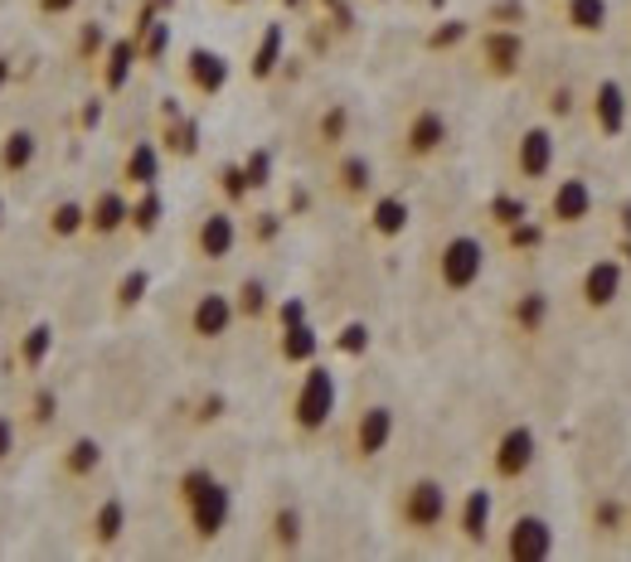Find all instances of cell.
Instances as JSON below:
<instances>
[{
  "mask_svg": "<svg viewBox=\"0 0 631 562\" xmlns=\"http://www.w3.org/2000/svg\"><path fill=\"white\" fill-rule=\"evenodd\" d=\"M175 509H180V524L190 534V544L210 548V544H219L234 519V490L210 465H185L175 475Z\"/></svg>",
  "mask_w": 631,
  "mask_h": 562,
  "instance_id": "6da1fadb",
  "label": "cell"
},
{
  "mask_svg": "<svg viewBox=\"0 0 631 562\" xmlns=\"http://www.w3.org/2000/svg\"><path fill=\"white\" fill-rule=\"evenodd\" d=\"M452 504L457 495L438 475H408L394 490V528L413 544H438L452 534Z\"/></svg>",
  "mask_w": 631,
  "mask_h": 562,
  "instance_id": "7a4b0ae2",
  "label": "cell"
},
{
  "mask_svg": "<svg viewBox=\"0 0 631 562\" xmlns=\"http://www.w3.org/2000/svg\"><path fill=\"white\" fill-rule=\"evenodd\" d=\"M485 267H491V247L476 233L457 228V233H442L438 243L428 247V286L447 301L471 296L485 281Z\"/></svg>",
  "mask_w": 631,
  "mask_h": 562,
  "instance_id": "3957f363",
  "label": "cell"
},
{
  "mask_svg": "<svg viewBox=\"0 0 631 562\" xmlns=\"http://www.w3.org/2000/svg\"><path fill=\"white\" fill-rule=\"evenodd\" d=\"M336 408H340L336 369H330V363H320V359L302 363L292 393H287V432H292L302 446H312V442H320V436L330 432Z\"/></svg>",
  "mask_w": 631,
  "mask_h": 562,
  "instance_id": "277c9868",
  "label": "cell"
},
{
  "mask_svg": "<svg viewBox=\"0 0 631 562\" xmlns=\"http://www.w3.org/2000/svg\"><path fill=\"white\" fill-rule=\"evenodd\" d=\"M452 137H457V127H452L447 107H438V102H413L399 117L394 161L403 170H428V165H438L452 151Z\"/></svg>",
  "mask_w": 631,
  "mask_h": 562,
  "instance_id": "5b68a950",
  "label": "cell"
},
{
  "mask_svg": "<svg viewBox=\"0 0 631 562\" xmlns=\"http://www.w3.org/2000/svg\"><path fill=\"white\" fill-rule=\"evenodd\" d=\"M534 465H540V432L525 418L495 426V436L485 442V481L495 490H515L534 475Z\"/></svg>",
  "mask_w": 631,
  "mask_h": 562,
  "instance_id": "8992f818",
  "label": "cell"
},
{
  "mask_svg": "<svg viewBox=\"0 0 631 562\" xmlns=\"http://www.w3.org/2000/svg\"><path fill=\"white\" fill-rule=\"evenodd\" d=\"M399 436V412L389 408V403H359L355 412L345 418L340 426V456H345V465H355V471H365V465L384 461V451L394 446Z\"/></svg>",
  "mask_w": 631,
  "mask_h": 562,
  "instance_id": "52a82bcc",
  "label": "cell"
},
{
  "mask_svg": "<svg viewBox=\"0 0 631 562\" xmlns=\"http://www.w3.org/2000/svg\"><path fill=\"white\" fill-rule=\"evenodd\" d=\"M238 325H243V320H238L234 296H229V291H219V286L194 291V296L180 306V340L190 349H219V345H229V335H234Z\"/></svg>",
  "mask_w": 631,
  "mask_h": 562,
  "instance_id": "ba28073f",
  "label": "cell"
},
{
  "mask_svg": "<svg viewBox=\"0 0 631 562\" xmlns=\"http://www.w3.org/2000/svg\"><path fill=\"white\" fill-rule=\"evenodd\" d=\"M505 170H510L515 190H544L558 170V131L550 122H525L510 141L505 155Z\"/></svg>",
  "mask_w": 631,
  "mask_h": 562,
  "instance_id": "9c48e42d",
  "label": "cell"
},
{
  "mask_svg": "<svg viewBox=\"0 0 631 562\" xmlns=\"http://www.w3.org/2000/svg\"><path fill=\"white\" fill-rule=\"evenodd\" d=\"M471 68L485 82H515L530 68V39L515 25H485L481 35H471Z\"/></svg>",
  "mask_w": 631,
  "mask_h": 562,
  "instance_id": "30bf717a",
  "label": "cell"
},
{
  "mask_svg": "<svg viewBox=\"0 0 631 562\" xmlns=\"http://www.w3.org/2000/svg\"><path fill=\"white\" fill-rule=\"evenodd\" d=\"M320 184H326V194L336 204H345V209H365L379 194L375 161H369L359 145H345V151L326 155V161H320Z\"/></svg>",
  "mask_w": 631,
  "mask_h": 562,
  "instance_id": "8fae6325",
  "label": "cell"
},
{
  "mask_svg": "<svg viewBox=\"0 0 631 562\" xmlns=\"http://www.w3.org/2000/svg\"><path fill=\"white\" fill-rule=\"evenodd\" d=\"M593 214H597V194L583 175H558V180L544 184L540 223L550 228V233H578Z\"/></svg>",
  "mask_w": 631,
  "mask_h": 562,
  "instance_id": "7c38bea8",
  "label": "cell"
},
{
  "mask_svg": "<svg viewBox=\"0 0 631 562\" xmlns=\"http://www.w3.org/2000/svg\"><path fill=\"white\" fill-rule=\"evenodd\" d=\"M190 257L204 267H224L229 257L238 253V243H243V228H238V214L224 209V204H210V209L194 214L190 223Z\"/></svg>",
  "mask_w": 631,
  "mask_h": 562,
  "instance_id": "4fadbf2b",
  "label": "cell"
},
{
  "mask_svg": "<svg viewBox=\"0 0 631 562\" xmlns=\"http://www.w3.org/2000/svg\"><path fill=\"white\" fill-rule=\"evenodd\" d=\"M622 291H627V267L617 257H593V263L578 267L573 286H568V301L583 316H607L622 301Z\"/></svg>",
  "mask_w": 631,
  "mask_h": 562,
  "instance_id": "5bb4252c",
  "label": "cell"
},
{
  "mask_svg": "<svg viewBox=\"0 0 631 562\" xmlns=\"http://www.w3.org/2000/svg\"><path fill=\"white\" fill-rule=\"evenodd\" d=\"M452 538L467 553H491L495 548V485H471L452 504Z\"/></svg>",
  "mask_w": 631,
  "mask_h": 562,
  "instance_id": "9a60e30c",
  "label": "cell"
},
{
  "mask_svg": "<svg viewBox=\"0 0 631 562\" xmlns=\"http://www.w3.org/2000/svg\"><path fill=\"white\" fill-rule=\"evenodd\" d=\"M495 553L510 562H544L554 558V524L540 509H515L505 528H495Z\"/></svg>",
  "mask_w": 631,
  "mask_h": 562,
  "instance_id": "2e32d148",
  "label": "cell"
},
{
  "mask_svg": "<svg viewBox=\"0 0 631 562\" xmlns=\"http://www.w3.org/2000/svg\"><path fill=\"white\" fill-rule=\"evenodd\" d=\"M554 325V296L540 286H525L510 296V306H505V335L515 340V345H544V335H550Z\"/></svg>",
  "mask_w": 631,
  "mask_h": 562,
  "instance_id": "e0dca14e",
  "label": "cell"
},
{
  "mask_svg": "<svg viewBox=\"0 0 631 562\" xmlns=\"http://www.w3.org/2000/svg\"><path fill=\"white\" fill-rule=\"evenodd\" d=\"M583 117H588V127H593L597 141H617L627 131V117H631L627 88L617 78H597L593 88L583 92Z\"/></svg>",
  "mask_w": 631,
  "mask_h": 562,
  "instance_id": "ac0fdd59",
  "label": "cell"
},
{
  "mask_svg": "<svg viewBox=\"0 0 631 562\" xmlns=\"http://www.w3.org/2000/svg\"><path fill=\"white\" fill-rule=\"evenodd\" d=\"M127 524H131L127 499H122L117 490H108L98 504L88 509V519H83V538H88L92 553H117L122 538H127Z\"/></svg>",
  "mask_w": 631,
  "mask_h": 562,
  "instance_id": "d6986e66",
  "label": "cell"
},
{
  "mask_svg": "<svg viewBox=\"0 0 631 562\" xmlns=\"http://www.w3.org/2000/svg\"><path fill=\"white\" fill-rule=\"evenodd\" d=\"M131 228V200L122 184H102L98 194L88 200V228H83V238H92V243H112L117 233H127Z\"/></svg>",
  "mask_w": 631,
  "mask_h": 562,
  "instance_id": "ffe728a7",
  "label": "cell"
},
{
  "mask_svg": "<svg viewBox=\"0 0 631 562\" xmlns=\"http://www.w3.org/2000/svg\"><path fill=\"white\" fill-rule=\"evenodd\" d=\"M350 137H355V107L350 102H326V107L312 117V131H306V151L316 155V161H326V155L345 151Z\"/></svg>",
  "mask_w": 631,
  "mask_h": 562,
  "instance_id": "44dd1931",
  "label": "cell"
},
{
  "mask_svg": "<svg viewBox=\"0 0 631 562\" xmlns=\"http://www.w3.org/2000/svg\"><path fill=\"white\" fill-rule=\"evenodd\" d=\"M554 25L573 39H597L613 29V0H554Z\"/></svg>",
  "mask_w": 631,
  "mask_h": 562,
  "instance_id": "7402d4cb",
  "label": "cell"
},
{
  "mask_svg": "<svg viewBox=\"0 0 631 562\" xmlns=\"http://www.w3.org/2000/svg\"><path fill=\"white\" fill-rule=\"evenodd\" d=\"M102 461H108V451H102L98 436L78 432L64 442V451H59V481L64 485H92L102 475Z\"/></svg>",
  "mask_w": 631,
  "mask_h": 562,
  "instance_id": "603a6c76",
  "label": "cell"
},
{
  "mask_svg": "<svg viewBox=\"0 0 631 562\" xmlns=\"http://www.w3.org/2000/svg\"><path fill=\"white\" fill-rule=\"evenodd\" d=\"M263 544H267V553H277V558L302 553V544H306V514H302V504H292V499H277L273 514H267Z\"/></svg>",
  "mask_w": 631,
  "mask_h": 562,
  "instance_id": "cb8c5ba5",
  "label": "cell"
},
{
  "mask_svg": "<svg viewBox=\"0 0 631 562\" xmlns=\"http://www.w3.org/2000/svg\"><path fill=\"white\" fill-rule=\"evenodd\" d=\"M408 218H413V209H408L403 194L379 190L375 200L365 204V233L375 238V243H394V238L408 233Z\"/></svg>",
  "mask_w": 631,
  "mask_h": 562,
  "instance_id": "d4e9b609",
  "label": "cell"
},
{
  "mask_svg": "<svg viewBox=\"0 0 631 562\" xmlns=\"http://www.w3.org/2000/svg\"><path fill=\"white\" fill-rule=\"evenodd\" d=\"M59 408H64V403H59V388L39 373V379H29L25 403H20L15 418H20V426H25L29 436H49V432H54V422H59Z\"/></svg>",
  "mask_w": 631,
  "mask_h": 562,
  "instance_id": "484cf974",
  "label": "cell"
},
{
  "mask_svg": "<svg viewBox=\"0 0 631 562\" xmlns=\"http://www.w3.org/2000/svg\"><path fill=\"white\" fill-rule=\"evenodd\" d=\"M49 359H54V325H49V320H29V325L15 335L20 373H25V379H39V373L49 369Z\"/></svg>",
  "mask_w": 631,
  "mask_h": 562,
  "instance_id": "4316f807",
  "label": "cell"
},
{
  "mask_svg": "<svg viewBox=\"0 0 631 562\" xmlns=\"http://www.w3.org/2000/svg\"><path fill=\"white\" fill-rule=\"evenodd\" d=\"M39 161V137L29 127L0 131V180H25Z\"/></svg>",
  "mask_w": 631,
  "mask_h": 562,
  "instance_id": "83f0119b",
  "label": "cell"
},
{
  "mask_svg": "<svg viewBox=\"0 0 631 562\" xmlns=\"http://www.w3.org/2000/svg\"><path fill=\"white\" fill-rule=\"evenodd\" d=\"M141 64V54H137V39L131 35H122V39H112L108 44V54H102V64H98V82H102V98H117L122 88L131 82V68Z\"/></svg>",
  "mask_w": 631,
  "mask_h": 562,
  "instance_id": "f1b7e54d",
  "label": "cell"
},
{
  "mask_svg": "<svg viewBox=\"0 0 631 562\" xmlns=\"http://www.w3.org/2000/svg\"><path fill=\"white\" fill-rule=\"evenodd\" d=\"M185 82H190L200 98H214V92H224V82H229V59L214 54V49H190V54H185Z\"/></svg>",
  "mask_w": 631,
  "mask_h": 562,
  "instance_id": "f546056e",
  "label": "cell"
},
{
  "mask_svg": "<svg viewBox=\"0 0 631 562\" xmlns=\"http://www.w3.org/2000/svg\"><path fill=\"white\" fill-rule=\"evenodd\" d=\"M161 184V151L151 141H131V151L122 155V190H151Z\"/></svg>",
  "mask_w": 631,
  "mask_h": 562,
  "instance_id": "4dcf8cb0",
  "label": "cell"
},
{
  "mask_svg": "<svg viewBox=\"0 0 631 562\" xmlns=\"http://www.w3.org/2000/svg\"><path fill=\"white\" fill-rule=\"evenodd\" d=\"M88 228V200H59L54 209L45 214V238L49 243H74Z\"/></svg>",
  "mask_w": 631,
  "mask_h": 562,
  "instance_id": "1f68e13d",
  "label": "cell"
},
{
  "mask_svg": "<svg viewBox=\"0 0 631 562\" xmlns=\"http://www.w3.org/2000/svg\"><path fill=\"white\" fill-rule=\"evenodd\" d=\"M234 306H238V320L243 325H257V320L273 316V296H267V281L263 277H243L234 291Z\"/></svg>",
  "mask_w": 631,
  "mask_h": 562,
  "instance_id": "d6a6232c",
  "label": "cell"
},
{
  "mask_svg": "<svg viewBox=\"0 0 631 562\" xmlns=\"http://www.w3.org/2000/svg\"><path fill=\"white\" fill-rule=\"evenodd\" d=\"M161 214H165V200H161V184H151V190H137L131 194V233H156L161 228Z\"/></svg>",
  "mask_w": 631,
  "mask_h": 562,
  "instance_id": "836d02e7",
  "label": "cell"
},
{
  "mask_svg": "<svg viewBox=\"0 0 631 562\" xmlns=\"http://www.w3.org/2000/svg\"><path fill=\"white\" fill-rule=\"evenodd\" d=\"M282 49H287L282 25H267L263 39H257V49H253V78L257 82H267L277 73V64H282Z\"/></svg>",
  "mask_w": 631,
  "mask_h": 562,
  "instance_id": "e575fe53",
  "label": "cell"
},
{
  "mask_svg": "<svg viewBox=\"0 0 631 562\" xmlns=\"http://www.w3.org/2000/svg\"><path fill=\"white\" fill-rule=\"evenodd\" d=\"M108 44H112V39H108V29H102V25H92V20H88V25L78 29V44H74V64H78V68H92V73H98L102 54H108Z\"/></svg>",
  "mask_w": 631,
  "mask_h": 562,
  "instance_id": "d590c367",
  "label": "cell"
},
{
  "mask_svg": "<svg viewBox=\"0 0 631 562\" xmlns=\"http://www.w3.org/2000/svg\"><path fill=\"white\" fill-rule=\"evenodd\" d=\"M147 291H151V272H147V267H131V272L117 281V291H112V310H117V316H127V310H137Z\"/></svg>",
  "mask_w": 631,
  "mask_h": 562,
  "instance_id": "8d00e7d4",
  "label": "cell"
},
{
  "mask_svg": "<svg viewBox=\"0 0 631 562\" xmlns=\"http://www.w3.org/2000/svg\"><path fill=\"white\" fill-rule=\"evenodd\" d=\"M282 359H287V363H312V359H316L312 325H287V330H282Z\"/></svg>",
  "mask_w": 631,
  "mask_h": 562,
  "instance_id": "74e56055",
  "label": "cell"
},
{
  "mask_svg": "<svg viewBox=\"0 0 631 562\" xmlns=\"http://www.w3.org/2000/svg\"><path fill=\"white\" fill-rule=\"evenodd\" d=\"M20 418H10V412H0V471H5L10 461H15V451H20Z\"/></svg>",
  "mask_w": 631,
  "mask_h": 562,
  "instance_id": "f35d334b",
  "label": "cell"
},
{
  "mask_svg": "<svg viewBox=\"0 0 631 562\" xmlns=\"http://www.w3.org/2000/svg\"><path fill=\"white\" fill-rule=\"evenodd\" d=\"M35 5H39V15L59 20V15H68V10H78V0H35Z\"/></svg>",
  "mask_w": 631,
  "mask_h": 562,
  "instance_id": "ab89813d",
  "label": "cell"
},
{
  "mask_svg": "<svg viewBox=\"0 0 631 562\" xmlns=\"http://www.w3.org/2000/svg\"><path fill=\"white\" fill-rule=\"evenodd\" d=\"M10 73H15V64H10V54H0V92L10 88Z\"/></svg>",
  "mask_w": 631,
  "mask_h": 562,
  "instance_id": "60d3db41",
  "label": "cell"
},
{
  "mask_svg": "<svg viewBox=\"0 0 631 562\" xmlns=\"http://www.w3.org/2000/svg\"><path fill=\"white\" fill-rule=\"evenodd\" d=\"M0 228H5V194H0Z\"/></svg>",
  "mask_w": 631,
  "mask_h": 562,
  "instance_id": "b9f144b4",
  "label": "cell"
},
{
  "mask_svg": "<svg viewBox=\"0 0 631 562\" xmlns=\"http://www.w3.org/2000/svg\"><path fill=\"white\" fill-rule=\"evenodd\" d=\"M627 44H631V5H627Z\"/></svg>",
  "mask_w": 631,
  "mask_h": 562,
  "instance_id": "7bdbcfd3",
  "label": "cell"
},
{
  "mask_svg": "<svg viewBox=\"0 0 631 562\" xmlns=\"http://www.w3.org/2000/svg\"><path fill=\"white\" fill-rule=\"evenodd\" d=\"M229 5H243V0H229Z\"/></svg>",
  "mask_w": 631,
  "mask_h": 562,
  "instance_id": "ee69618b",
  "label": "cell"
},
{
  "mask_svg": "<svg viewBox=\"0 0 631 562\" xmlns=\"http://www.w3.org/2000/svg\"><path fill=\"white\" fill-rule=\"evenodd\" d=\"M375 5H389V0H375Z\"/></svg>",
  "mask_w": 631,
  "mask_h": 562,
  "instance_id": "f6af8a7d",
  "label": "cell"
}]
</instances>
